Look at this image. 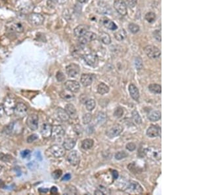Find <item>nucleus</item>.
Segmentation results:
<instances>
[{
  "instance_id": "nucleus-50",
  "label": "nucleus",
  "mask_w": 197,
  "mask_h": 195,
  "mask_svg": "<svg viewBox=\"0 0 197 195\" xmlns=\"http://www.w3.org/2000/svg\"><path fill=\"white\" fill-rule=\"evenodd\" d=\"M56 78H57V79L59 81H63L65 80V76L64 75V74L62 73V72H58L57 73V75H56Z\"/></svg>"
},
{
  "instance_id": "nucleus-44",
  "label": "nucleus",
  "mask_w": 197,
  "mask_h": 195,
  "mask_svg": "<svg viewBox=\"0 0 197 195\" xmlns=\"http://www.w3.org/2000/svg\"><path fill=\"white\" fill-rule=\"evenodd\" d=\"M135 65L137 70H140L143 67V61L140 57H136L135 61Z\"/></svg>"
},
{
  "instance_id": "nucleus-63",
  "label": "nucleus",
  "mask_w": 197,
  "mask_h": 195,
  "mask_svg": "<svg viewBox=\"0 0 197 195\" xmlns=\"http://www.w3.org/2000/svg\"><path fill=\"white\" fill-rule=\"evenodd\" d=\"M86 0H78V1L80 3V4H83V3L86 2Z\"/></svg>"
},
{
  "instance_id": "nucleus-55",
  "label": "nucleus",
  "mask_w": 197,
  "mask_h": 195,
  "mask_svg": "<svg viewBox=\"0 0 197 195\" xmlns=\"http://www.w3.org/2000/svg\"><path fill=\"white\" fill-rule=\"evenodd\" d=\"M112 177H113L114 179H117L118 177V172L116 170H112Z\"/></svg>"
},
{
  "instance_id": "nucleus-17",
  "label": "nucleus",
  "mask_w": 197,
  "mask_h": 195,
  "mask_svg": "<svg viewBox=\"0 0 197 195\" xmlns=\"http://www.w3.org/2000/svg\"><path fill=\"white\" fill-rule=\"evenodd\" d=\"M64 136V130L61 125H54L52 128L51 136L54 139H61Z\"/></svg>"
},
{
  "instance_id": "nucleus-26",
  "label": "nucleus",
  "mask_w": 197,
  "mask_h": 195,
  "mask_svg": "<svg viewBox=\"0 0 197 195\" xmlns=\"http://www.w3.org/2000/svg\"><path fill=\"white\" fill-rule=\"evenodd\" d=\"M57 114L62 122H67L70 118L65 110L62 108H58L57 109Z\"/></svg>"
},
{
  "instance_id": "nucleus-33",
  "label": "nucleus",
  "mask_w": 197,
  "mask_h": 195,
  "mask_svg": "<svg viewBox=\"0 0 197 195\" xmlns=\"http://www.w3.org/2000/svg\"><path fill=\"white\" fill-rule=\"evenodd\" d=\"M100 40L101 42L106 44V45H109L111 43V38L109 34L106 32H102L100 34Z\"/></svg>"
},
{
  "instance_id": "nucleus-34",
  "label": "nucleus",
  "mask_w": 197,
  "mask_h": 195,
  "mask_svg": "<svg viewBox=\"0 0 197 195\" xmlns=\"http://www.w3.org/2000/svg\"><path fill=\"white\" fill-rule=\"evenodd\" d=\"M109 92V87L104 83H101L99 84L97 87V92L101 95H104Z\"/></svg>"
},
{
  "instance_id": "nucleus-60",
  "label": "nucleus",
  "mask_w": 197,
  "mask_h": 195,
  "mask_svg": "<svg viewBox=\"0 0 197 195\" xmlns=\"http://www.w3.org/2000/svg\"><path fill=\"white\" fill-rule=\"evenodd\" d=\"M4 108H3V105H0V117L2 116V115L4 114Z\"/></svg>"
},
{
  "instance_id": "nucleus-42",
  "label": "nucleus",
  "mask_w": 197,
  "mask_h": 195,
  "mask_svg": "<svg viewBox=\"0 0 197 195\" xmlns=\"http://www.w3.org/2000/svg\"><path fill=\"white\" fill-rule=\"evenodd\" d=\"M92 114H91L90 113H86V114H85L83 116V118H82L83 123L84 124H89L91 121H92Z\"/></svg>"
},
{
  "instance_id": "nucleus-21",
  "label": "nucleus",
  "mask_w": 197,
  "mask_h": 195,
  "mask_svg": "<svg viewBox=\"0 0 197 195\" xmlns=\"http://www.w3.org/2000/svg\"><path fill=\"white\" fill-rule=\"evenodd\" d=\"M160 131V128H158L156 125H151L146 130V136L148 137L153 138L159 136Z\"/></svg>"
},
{
  "instance_id": "nucleus-16",
  "label": "nucleus",
  "mask_w": 197,
  "mask_h": 195,
  "mask_svg": "<svg viewBox=\"0 0 197 195\" xmlns=\"http://www.w3.org/2000/svg\"><path fill=\"white\" fill-rule=\"evenodd\" d=\"M83 60L89 66L94 67L98 62V57L94 53H88L83 55Z\"/></svg>"
},
{
  "instance_id": "nucleus-64",
  "label": "nucleus",
  "mask_w": 197,
  "mask_h": 195,
  "mask_svg": "<svg viewBox=\"0 0 197 195\" xmlns=\"http://www.w3.org/2000/svg\"><path fill=\"white\" fill-rule=\"evenodd\" d=\"M1 169H2V166L1 165H0V171L1 170Z\"/></svg>"
},
{
  "instance_id": "nucleus-56",
  "label": "nucleus",
  "mask_w": 197,
  "mask_h": 195,
  "mask_svg": "<svg viewBox=\"0 0 197 195\" xmlns=\"http://www.w3.org/2000/svg\"><path fill=\"white\" fill-rule=\"evenodd\" d=\"M60 0H48V4L49 5H54L56 4L59 3Z\"/></svg>"
},
{
  "instance_id": "nucleus-7",
  "label": "nucleus",
  "mask_w": 197,
  "mask_h": 195,
  "mask_svg": "<svg viewBox=\"0 0 197 195\" xmlns=\"http://www.w3.org/2000/svg\"><path fill=\"white\" fill-rule=\"evenodd\" d=\"M28 112V107L23 103H18L15 106L14 114L18 118H23Z\"/></svg>"
},
{
  "instance_id": "nucleus-38",
  "label": "nucleus",
  "mask_w": 197,
  "mask_h": 195,
  "mask_svg": "<svg viewBox=\"0 0 197 195\" xmlns=\"http://www.w3.org/2000/svg\"><path fill=\"white\" fill-rule=\"evenodd\" d=\"M132 118L135 123L137 124H141L142 123V119L141 118L139 114L136 111H134L132 112Z\"/></svg>"
},
{
  "instance_id": "nucleus-31",
  "label": "nucleus",
  "mask_w": 197,
  "mask_h": 195,
  "mask_svg": "<svg viewBox=\"0 0 197 195\" xmlns=\"http://www.w3.org/2000/svg\"><path fill=\"white\" fill-rule=\"evenodd\" d=\"M94 144V141L92 139H84L82 143V148L84 150H89L92 149Z\"/></svg>"
},
{
  "instance_id": "nucleus-6",
  "label": "nucleus",
  "mask_w": 197,
  "mask_h": 195,
  "mask_svg": "<svg viewBox=\"0 0 197 195\" xmlns=\"http://www.w3.org/2000/svg\"><path fill=\"white\" fill-rule=\"evenodd\" d=\"M23 130V125L21 122H14L9 124L7 127L6 133L9 134H19Z\"/></svg>"
},
{
  "instance_id": "nucleus-39",
  "label": "nucleus",
  "mask_w": 197,
  "mask_h": 195,
  "mask_svg": "<svg viewBox=\"0 0 197 195\" xmlns=\"http://www.w3.org/2000/svg\"><path fill=\"white\" fill-rule=\"evenodd\" d=\"M64 193L66 194H76L77 193V190L75 187L69 185L66 187Z\"/></svg>"
},
{
  "instance_id": "nucleus-48",
  "label": "nucleus",
  "mask_w": 197,
  "mask_h": 195,
  "mask_svg": "<svg viewBox=\"0 0 197 195\" xmlns=\"http://www.w3.org/2000/svg\"><path fill=\"white\" fill-rule=\"evenodd\" d=\"M62 171L61 169H57L52 173V177L55 179H58L62 175Z\"/></svg>"
},
{
  "instance_id": "nucleus-11",
  "label": "nucleus",
  "mask_w": 197,
  "mask_h": 195,
  "mask_svg": "<svg viewBox=\"0 0 197 195\" xmlns=\"http://www.w3.org/2000/svg\"><path fill=\"white\" fill-rule=\"evenodd\" d=\"M114 7L122 16H125L127 13V5L122 0H116L114 3Z\"/></svg>"
},
{
  "instance_id": "nucleus-29",
  "label": "nucleus",
  "mask_w": 197,
  "mask_h": 195,
  "mask_svg": "<svg viewBox=\"0 0 197 195\" xmlns=\"http://www.w3.org/2000/svg\"><path fill=\"white\" fill-rule=\"evenodd\" d=\"M149 89L150 92L155 94H160L162 92L161 86L157 84H151L149 85Z\"/></svg>"
},
{
  "instance_id": "nucleus-37",
  "label": "nucleus",
  "mask_w": 197,
  "mask_h": 195,
  "mask_svg": "<svg viewBox=\"0 0 197 195\" xmlns=\"http://www.w3.org/2000/svg\"><path fill=\"white\" fill-rule=\"evenodd\" d=\"M156 18V15L154 12H149L145 15V19L150 23L155 22Z\"/></svg>"
},
{
  "instance_id": "nucleus-40",
  "label": "nucleus",
  "mask_w": 197,
  "mask_h": 195,
  "mask_svg": "<svg viewBox=\"0 0 197 195\" xmlns=\"http://www.w3.org/2000/svg\"><path fill=\"white\" fill-rule=\"evenodd\" d=\"M128 28H129L130 31L132 34H136L140 30L139 26H138V25L136 24H134V23L130 24L129 26H128Z\"/></svg>"
},
{
  "instance_id": "nucleus-9",
  "label": "nucleus",
  "mask_w": 197,
  "mask_h": 195,
  "mask_svg": "<svg viewBox=\"0 0 197 195\" xmlns=\"http://www.w3.org/2000/svg\"><path fill=\"white\" fill-rule=\"evenodd\" d=\"M38 116L36 114H30L26 119V124L31 130L35 131L38 128Z\"/></svg>"
},
{
  "instance_id": "nucleus-61",
  "label": "nucleus",
  "mask_w": 197,
  "mask_h": 195,
  "mask_svg": "<svg viewBox=\"0 0 197 195\" xmlns=\"http://www.w3.org/2000/svg\"><path fill=\"white\" fill-rule=\"evenodd\" d=\"M36 158L40 160H42V156L40 152H36Z\"/></svg>"
},
{
  "instance_id": "nucleus-43",
  "label": "nucleus",
  "mask_w": 197,
  "mask_h": 195,
  "mask_svg": "<svg viewBox=\"0 0 197 195\" xmlns=\"http://www.w3.org/2000/svg\"><path fill=\"white\" fill-rule=\"evenodd\" d=\"M127 156V154L125 152V151H120L117 152L116 154L115 155V158L116 160H122V159H124L125 158H126Z\"/></svg>"
},
{
  "instance_id": "nucleus-23",
  "label": "nucleus",
  "mask_w": 197,
  "mask_h": 195,
  "mask_svg": "<svg viewBox=\"0 0 197 195\" xmlns=\"http://www.w3.org/2000/svg\"><path fill=\"white\" fill-rule=\"evenodd\" d=\"M128 89H129V92L131 98L136 100V101H138L139 99V92L137 87L134 84H131L129 86Z\"/></svg>"
},
{
  "instance_id": "nucleus-24",
  "label": "nucleus",
  "mask_w": 197,
  "mask_h": 195,
  "mask_svg": "<svg viewBox=\"0 0 197 195\" xmlns=\"http://www.w3.org/2000/svg\"><path fill=\"white\" fill-rule=\"evenodd\" d=\"M80 81L83 86L87 87L90 86L93 82V77L91 74H83L81 76Z\"/></svg>"
},
{
  "instance_id": "nucleus-53",
  "label": "nucleus",
  "mask_w": 197,
  "mask_h": 195,
  "mask_svg": "<svg viewBox=\"0 0 197 195\" xmlns=\"http://www.w3.org/2000/svg\"><path fill=\"white\" fill-rule=\"evenodd\" d=\"M27 166L30 169H34L37 167V164L35 162H31Z\"/></svg>"
},
{
  "instance_id": "nucleus-62",
  "label": "nucleus",
  "mask_w": 197,
  "mask_h": 195,
  "mask_svg": "<svg viewBox=\"0 0 197 195\" xmlns=\"http://www.w3.org/2000/svg\"><path fill=\"white\" fill-rule=\"evenodd\" d=\"M95 194H102V195H103V193L102 192H101V191H100L99 189L97 190V191L95 192Z\"/></svg>"
},
{
  "instance_id": "nucleus-1",
  "label": "nucleus",
  "mask_w": 197,
  "mask_h": 195,
  "mask_svg": "<svg viewBox=\"0 0 197 195\" xmlns=\"http://www.w3.org/2000/svg\"><path fill=\"white\" fill-rule=\"evenodd\" d=\"M16 100L11 96H7L4 100L3 104V108L4 110V112L8 116H11L14 114V111L15 106H16Z\"/></svg>"
},
{
  "instance_id": "nucleus-27",
  "label": "nucleus",
  "mask_w": 197,
  "mask_h": 195,
  "mask_svg": "<svg viewBox=\"0 0 197 195\" xmlns=\"http://www.w3.org/2000/svg\"><path fill=\"white\" fill-rule=\"evenodd\" d=\"M148 118L151 122H156L161 118V112L158 111H152L148 114Z\"/></svg>"
},
{
  "instance_id": "nucleus-25",
  "label": "nucleus",
  "mask_w": 197,
  "mask_h": 195,
  "mask_svg": "<svg viewBox=\"0 0 197 195\" xmlns=\"http://www.w3.org/2000/svg\"><path fill=\"white\" fill-rule=\"evenodd\" d=\"M76 145V140L73 138H67L64 139L62 147L64 148L65 150H70Z\"/></svg>"
},
{
  "instance_id": "nucleus-45",
  "label": "nucleus",
  "mask_w": 197,
  "mask_h": 195,
  "mask_svg": "<svg viewBox=\"0 0 197 195\" xmlns=\"http://www.w3.org/2000/svg\"><path fill=\"white\" fill-rule=\"evenodd\" d=\"M153 36H154L155 38L158 41V42H161V31L159 30H155L154 32H153Z\"/></svg>"
},
{
  "instance_id": "nucleus-59",
  "label": "nucleus",
  "mask_w": 197,
  "mask_h": 195,
  "mask_svg": "<svg viewBox=\"0 0 197 195\" xmlns=\"http://www.w3.org/2000/svg\"><path fill=\"white\" fill-rule=\"evenodd\" d=\"M39 192L40 193H46L48 192V188H39Z\"/></svg>"
},
{
  "instance_id": "nucleus-3",
  "label": "nucleus",
  "mask_w": 197,
  "mask_h": 195,
  "mask_svg": "<svg viewBox=\"0 0 197 195\" xmlns=\"http://www.w3.org/2000/svg\"><path fill=\"white\" fill-rule=\"evenodd\" d=\"M144 51H145V54L147 55V56L150 59H158L161 55V51L155 45H149L146 46L144 48Z\"/></svg>"
},
{
  "instance_id": "nucleus-52",
  "label": "nucleus",
  "mask_w": 197,
  "mask_h": 195,
  "mask_svg": "<svg viewBox=\"0 0 197 195\" xmlns=\"http://www.w3.org/2000/svg\"><path fill=\"white\" fill-rule=\"evenodd\" d=\"M21 156L24 158H29V157L30 156V155H31V152H30V150H24L21 152Z\"/></svg>"
},
{
  "instance_id": "nucleus-57",
  "label": "nucleus",
  "mask_w": 197,
  "mask_h": 195,
  "mask_svg": "<svg viewBox=\"0 0 197 195\" xmlns=\"http://www.w3.org/2000/svg\"><path fill=\"white\" fill-rule=\"evenodd\" d=\"M70 178H71V175L70 174H67L64 175L63 177H62V181H68V180H70Z\"/></svg>"
},
{
  "instance_id": "nucleus-51",
  "label": "nucleus",
  "mask_w": 197,
  "mask_h": 195,
  "mask_svg": "<svg viewBox=\"0 0 197 195\" xmlns=\"http://www.w3.org/2000/svg\"><path fill=\"white\" fill-rule=\"evenodd\" d=\"M126 149L129 150V151H133L136 149V145L135 143H129L126 144Z\"/></svg>"
},
{
  "instance_id": "nucleus-12",
  "label": "nucleus",
  "mask_w": 197,
  "mask_h": 195,
  "mask_svg": "<svg viewBox=\"0 0 197 195\" xmlns=\"http://www.w3.org/2000/svg\"><path fill=\"white\" fill-rule=\"evenodd\" d=\"M80 71V68L79 66L74 63L70 64L66 67V72H67V75L71 78L76 77L79 74Z\"/></svg>"
},
{
  "instance_id": "nucleus-18",
  "label": "nucleus",
  "mask_w": 197,
  "mask_h": 195,
  "mask_svg": "<svg viewBox=\"0 0 197 195\" xmlns=\"http://www.w3.org/2000/svg\"><path fill=\"white\" fill-rule=\"evenodd\" d=\"M65 111L71 119H74L78 118L77 111L73 104H67L65 106Z\"/></svg>"
},
{
  "instance_id": "nucleus-8",
  "label": "nucleus",
  "mask_w": 197,
  "mask_h": 195,
  "mask_svg": "<svg viewBox=\"0 0 197 195\" xmlns=\"http://www.w3.org/2000/svg\"><path fill=\"white\" fill-rule=\"evenodd\" d=\"M97 38V35L92 32L87 31L86 33L83 34L82 36L78 37V42L81 45H86L87 43L92 42Z\"/></svg>"
},
{
  "instance_id": "nucleus-15",
  "label": "nucleus",
  "mask_w": 197,
  "mask_h": 195,
  "mask_svg": "<svg viewBox=\"0 0 197 195\" xmlns=\"http://www.w3.org/2000/svg\"><path fill=\"white\" fill-rule=\"evenodd\" d=\"M67 159L72 166H76L80 162V156L76 150H73L69 153Z\"/></svg>"
},
{
  "instance_id": "nucleus-47",
  "label": "nucleus",
  "mask_w": 197,
  "mask_h": 195,
  "mask_svg": "<svg viewBox=\"0 0 197 195\" xmlns=\"http://www.w3.org/2000/svg\"><path fill=\"white\" fill-rule=\"evenodd\" d=\"M37 139H38V136H37V135L36 134H32L30 135V136H29V137L27 138V142L29 143H33L34 141H36Z\"/></svg>"
},
{
  "instance_id": "nucleus-46",
  "label": "nucleus",
  "mask_w": 197,
  "mask_h": 195,
  "mask_svg": "<svg viewBox=\"0 0 197 195\" xmlns=\"http://www.w3.org/2000/svg\"><path fill=\"white\" fill-rule=\"evenodd\" d=\"M124 114V111H123V109L122 108H118L116 110L115 112H114V116L115 117H116L118 118H121L122 116Z\"/></svg>"
},
{
  "instance_id": "nucleus-36",
  "label": "nucleus",
  "mask_w": 197,
  "mask_h": 195,
  "mask_svg": "<svg viewBox=\"0 0 197 195\" xmlns=\"http://www.w3.org/2000/svg\"><path fill=\"white\" fill-rule=\"evenodd\" d=\"M95 101L92 99L87 100L86 103V107L88 111H92L95 107Z\"/></svg>"
},
{
  "instance_id": "nucleus-10",
  "label": "nucleus",
  "mask_w": 197,
  "mask_h": 195,
  "mask_svg": "<svg viewBox=\"0 0 197 195\" xmlns=\"http://www.w3.org/2000/svg\"><path fill=\"white\" fill-rule=\"evenodd\" d=\"M123 130V128L120 124H114L106 132V134L109 138H114L119 136Z\"/></svg>"
},
{
  "instance_id": "nucleus-35",
  "label": "nucleus",
  "mask_w": 197,
  "mask_h": 195,
  "mask_svg": "<svg viewBox=\"0 0 197 195\" xmlns=\"http://www.w3.org/2000/svg\"><path fill=\"white\" fill-rule=\"evenodd\" d=\"M97 121L99 125H103L107 121V115L104 112H99L97 116Z\"/></svg>"
},
{
  "instance_id": "nucleus-28",
  "label": "nucleus",
  "mask_w": 197,
  "mask_h": 195,
  "mask_svg": "<svg viewBox=\"0 0 197 195\" xmlns=\"http://www.w3.org/2000/svg\"><path fill=\"white\" fill-rule=\"evenodd\" d=\"M9 28L10 30L14 31L18 33H21L24 31V27L23 25L20 23H11V26H9Z\"/></svg>"
},
{
  "instance_id": "nucleus-54",
  "label": "nucleus",
  "mask_w": 197,
  "mask_h": 195,
  "mask_svg": "<svg viewBox=\"0 0 197 195\" xmlns=\"http://www.w3.org/2000/svg\"><path fill=\"white\" fill-rule=\"evenodd\" d=\"M99 188H100V191H101L102 193H103V194H109L110 193V192L109 191H107V188H106L105 187H103V186H100L99 187Z\"/></svg>"
},
{
  "instance_id": "nucleus-4",
  "label": "nucleus",
  "mask_w": 197,
  "mask_h": 195,
  "mask_svg": "<svg viewBox=\"0 0 197 195\" xmlns=\"http://www.w3.org/2000/svg\"><path fill=\"white\" fill-rule=\"evenodd\" d=\"M145 153L149 158L155 161H160L161 160V150L157 147H149L146 150Z\"/></svg>"
},
{
  "instance_id": "nucleus-20",
  "label": "nucleus",
  "mask_w": 197,
  "mask_h": 195,
  "mask_svg": "<svg viewBox=\"0 0 197 195\" xmlns=\"http://www.w3.org/2000/svg\"><path fill=\"white\" fill-rule=\"evenodd\" d=\"M89 28L87 25L84 24H81L78 26L74 30V34L75 36L78 37H80L82 36L84 34L86 33L87 31H89Z\"/></svg>"
},
{
  "instance_id": "nucleus-14",
  "label": "nucleus",
  "mask_w": 197,
  "mask_h": 195,
  "mask_svg": "<svg viewBox=\"0 0 197 195\" xmlns=\"http://www.w3.org/2000/svg\"><path fill=\"white\" fill-rule=\"evenodd\" d=\"M127 191L130 194H141L143 193V188L135 181H131L127 186Z\"/></svg>"
},
{
  "instance_id": "nucleus-19",
  "label": "nucleus",
  "mask_w": 197,
  "mask_h": 195,
  "mask_svg": "<svg viewBox=\"0 0 197 195\" xmlns=\"http://www.w3.org/2000/svg\"><path fill=\"white\" fill-rule=\"evenodd\" d=\"M101 23L103 26L108 28V29L111 30H116L118 28L117 25L113 21L107 17L102 18L101 19Z\"/></svg>"
},
{
  "instance_id": "nucleus-32",
  "label": "nucleus",
  "mask_w": 197,
  "mask_h": 195,
  "mask_svg": "<svg viewBox=\"0 0 197 195\" xmlns=\"http://www.w3.org/2000/svg\"><path fill=\"white\" fill-rule=\"evenodd\" d=\"M126 32L124 29H120L114 33V37L118 41H122L126 37Z\"/></svg>"
},
{
  "instance_id": "nucleus-22",
  "label": "nucleus",
  "mask_w": 197,
  "mask_h": 195,
  "mask_svg": "<svg viewBox=\"0 0 197 195\" xmlns=\"http://www.w3.org/2000/svg\"><path fill=\"white\" fill-rule=\"evenodd\" d=\"M53 126L50 124H43L41 130L42 136L43 138H49L51 137Z\"/></svg>"
},
{
  "instance_id": "nucleus-30",
  "label": "nucleus",
  "mask_w": 197,
  "mask_h": 195,
  "mask_svg": "<svg viewBox=\"0 0 197 195\" xmlns=\"http://www.w3.org/2000/svg\"><path fill=\"white\" fill-rule=\"evenodd\" d=\"M60 96L62 99H63L65 100L69 101V100H73L74 99V95H73L72 92L69 91H62L60 93Z\"/></svg>"
},
{
  "instance_id": "nucleus-2",
  "label": "nucleus",
  "mask_w": 197,
  "mask_h": 195,
  "mask_svg": "<svg viewBox=\"0 0 197 195\" xmlns=\"http://www.w3.org/2000/svg\"><path fill=\"white\" fill-rule=\"evenodd\" d=\"M65 149L63 147L59 144H55L47 150L46 152L49 153L50 155L55 157L56 158H61L65 155Z\"/></svg>"
},
{
  "instance_id": "nucleus-41",
  "label": "nucleus",
  "mask_w": 197,
  "mask_h": 195,
  "mask_svg": "<svg viewBox=\"0 0 197 195\" xmlns=\"http://www.w3.org/2000/svg\"><path fill=\"white\" fill-rule=\"evenodd\" d=\"M74 131L77 136H81L82 135L83 133V128L82 127V125L80 124H76L74 125L73 127Z\"/></svg>"
},
{
  "instance_id": "nucleus-13",
  "label": "nucleus",
  "mask_w": 197,
  "mask_h": 195,
  "mask_svg": "<svg viewBox=\"0 0 197 195\" xmlns=\"http://www.w3.org/2000/svg\"><path fill=\"white\" fill-rule=\"evenodd\" d=\"M64 86L67 90L72 93H78L80 89V85L77 81L68 80L65 82Z\"/></svg>"
},
{
  "instance_id": "nucleus-58",
  "label": "nucleus",
  "mask_w": 197,
  "mask_h": 195,
  "mask_svg": "<svg viewBox=\"0 0 197 195\" xmlns=\"http://www.w3.org/2000/svg\"><path fill=\"white\" fill-rule=\"evenodd\" d=\"M57 192H58L57 188L56 187H53L51 188V190H50V193H51V194H57Z\"/></svg>"
},
{
  "instance_id": "nucleus-49",
  "label": "nucleus",
  "mask_w": 197,
  "mask_h": 195,
  "mask_svg": "<svg viewBox=\"0 0 197 195\" xmlns=\"http://www.w3.org/2000/svg\"><path fill=\"white\" fill-rule=\"evenodd\" d=\"M137 0H126V4L128 7L130 8H133L137 5Z\"/></svg>"
},
{
  "instance_id": "nucleus-5",
  "label": "nucleus",
  "mask_w": 197,
  "mask_h": 195,
  "mask_svg": "<svg viewBox=\"0 0 197 195\" xmlns=\"http://www.w3.org/2000/svg\"><path fill=\"white\" fill-rule=\"evenodd\" d=\"M28 21H29V23L33 26H39V25L43 24V21H44V17L41 14L33 12L29 15Z\"/></svg>"
}]
</instances>
